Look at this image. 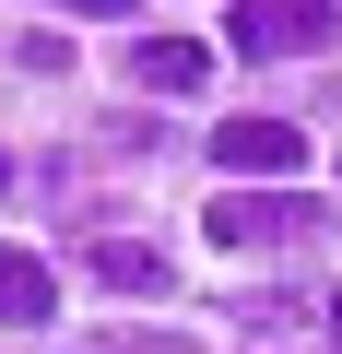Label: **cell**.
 I'll return each mask as SVG.
<instances>
[{
	"mask_svg": "<svg viewBox=\"0 0 342 354\" xmlns=\"http://www.w3.org/2000/svg\"><path fill=\"white\" fill-rule=\"evenodd\" d=\"M130 83H142V95H201V83H213V48H189V36H142V48H130Z\"/></svg>",
	"mask_w": 342,
	"mask_h": 354,
	"instance_id": "4",
	"label": "cell"
},
{
	"mask_svg": "<svg viewBox=\"0 0 342 354\" xmlns=\"http://www.w3.org/2000/svg\"><path fill=\"white\" fill-rule=\"evenodd\" d=\"M225 36H236L248 59H307V48H330V36H342V12H330V0H236Z\"/></svg>",
	"mask_w": 342,
	"mask_h": 354,
	"instance_id": "1",
	"label": "cell"
},
{
	"mask_svg": "<svg viewBox=\"0 0 342 354\" xmlns=\"http://www.w3.org/2000/svg\"><path fill=\"white\" fill-rule=\"evenodd\" d=\"M83 354H189V342H83Z\"/></svg>",
	"mask_w": 342,
	"mask_h": 354,
	"instance_id": "7",
	"label": "cell"
},
{
	"mask_svg": "<svg viewBox=\"0 0 342 354\" xmlns=\"http://www.w3.org/2000/svg\"><path fill=\"white\" fill-rule=\"evenodd\" d=\"M330 342H342V307H330Z\"/></svg>",
	"mask_w": 342,
	"mask_h": 354,
	"instance_id": "10",
	"label": "cell"
},
{
	"mask_svg": "<svg viewBox=\"0 0 342 354\" xmlns=\"http://www.w3.org/2000/svg\"><path fill=\"white\" fill-rule=\"evenodd\" d=\"M0 319H36V330L59 319V272L36 248H0Z\"/></svg>",
	"mask_w": 342,
	"mask_h": 354,
	"instance_id": "6",
	"label": "cell"
},
{
	"mask_svg": "<svg viewBox=\"0 0 342 354\" xmlns=\"http://www.w3.org/2000/svg\"><path fill=\"white\" fill-rule=\"evenodd\" d=\"M213 165H225V189H283V177L307 165V130L295 118H225L213 130Z\"/></svg>",
	"mask_w": 342,
	"mask_h": 354,
	"instance_id": "2",
	"label": "cell"
},
{
	"mask_svg": "<svg viewBox=\"0 0 342 354\" xmlns=\"http://www.w3.org/2000/svg\"><path fill=\"white\" fill-rule=\"evenodd\" d=\"M201 225H213L225 248H272V236H295V225H319V213H307L295 189H225V201H213Z\"/></svg>",
	"mask_w": 342,
	"mask_h": 354,
	"instance_id": "3",
	"label": "cell"
},
{
	"mask_svg": "<svg viewBox=\"0 0 342 354\" xmlns=\"http://www.w3.org/2000/svg\"><path fill=\"white\" fill-rule=\"evenodd\" d=\"M0 189H12V153H0Z\"/></svg>",
	"mask_w": 342,
	"mask_h": 354,
	"instance_id": "9",
	"label": "cell"
},
{
	"mask_svg": "<svg viewBox=\"0 0 342 354\" xmlns=\"http://www.w3.org/2000/svg\"><path fill=\"white\" fill-rule=\"evenodd\" d=\"M83 272H95L106 295H165V283H178V272H165V248H142V236H95Z\"/></svg>",
	"mask_w": 342,
	"mask_h": 354,
	"instance_id": "5",
	"label": "cell"
},
{
	"mask_svg": "<svg viewBox=\"0 0 342 354\" xmlns=\"http://www.w3.org/2000/svg\"><path fill=\"white\" fill-rule=\"evenodd\" d=\"M59 12H130V0H59Z\"/></svg>",
	"mask_w": 342,
	"mask_h": 354,
	"instance_id": "8",
	"label": "cell"
}]
</instances>
